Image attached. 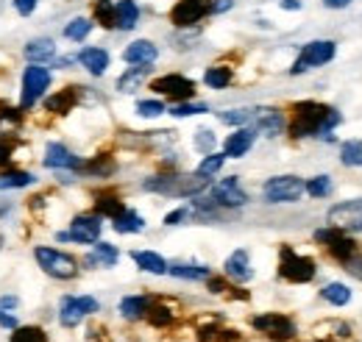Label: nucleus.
I'll return each instance as SVG.
<instances>
[{
	"label": "nucleus",
	"mask_w": 362,
	"mask_h": 342,
	"mask_svg": "<svg viewBox=\"0 0 362 342\" xmlns=\"http://www.w3.org/2000/svg\"><path fill=\"white\" fill-rule=\"evenodd\" d=\"M329 114H332L329 106H321V104H312V101L298 104V106L293 109L290 134H293V136H323V139L332 142L335 136H332V131H329V125H326Z\"/></svg>",
	"instance_id": "nucleus-1"
},
{
	"label": "nucleus",
	"mask_w": 362,
	"mask_h": 342,
	"mask_svg": "<svg viewBox=\"0 0 362 342\" xmlns=\"http://www.w3.org/2000/svg\"><path fill=\"white\" fill-rule=\"evenodd\" d=\"M209 178L207 176H153L142 181V190L170 195V198H195L201 190H207Z\"/></svg>",
	"instance_id": "nucleus-2"
},
{
	"label": "nucleus",
	"mask_w": 362,
	"mask_h": 342,
	"mask_svg": "<svg viewBox=\"0 0 362 342\" xmlns=\"http://www.w3.org/2000/svg\"><path fill=\"white\" fill-rule=\"evenodd\" d=\"M307 192V184L298 176H276L267 178L262 187V195L267 204H295Z\"/></svg>",
	"instance_id": "nucleus-3"
},
{
	"label": "nucleus",
	"mask_w": 362,
	"mask_h": 342,
	"mask_svg": "<svg viewBox=\"0 0 362 342\" xmlns=\"http://www.w3.org/2000/svg\"><path fill=\"white\" fill-rule=\"evenodd\" d=\"M34 256H36L39 267L48 276H53V278H64L67 281V278H76V273H78L76 259L67 256V253H62V250H56V248H36Z\"/></svg>",
	"instance_id": "nucleus-4"
},
{
	"label": "nucleus",
	"mask_w": 362,
	"mask_h": 342,
	"mask_svg": "<svg viewBox=\"0 0 362 342\" xmlns=\"http://www.w3.org/2000/svg\"><path fill=\"white\" fill-rule=\"evenodd\" d=\"M281 278L293 284H307L315 278V262L307 256H298L293 248H281V264H279Z\"/></svg>",
	"instance_id": "nucleus-5"
},
{
	"label": "nucleus",
	"mask_w": 362,
	"mask_h": 342,
	"mask_svg": "<svg viewBox=\"0 0 362 342\" xmlns=\"http://www.w3.org/2000/svg\"><path fill=\"white\" fill-rule=\"evenodd\" d=\"M48 84H50V73H48L45 67H39V64L25 67V73H22V95H20V106L28 112V109L45 95Z\"/></svg>",
	"instance_id": "nucleus-6"
},
{
	"label": "nucleus",
	"mask_w": 362,
	"mask_h": 342,
	"mask_svg": "<svg viewBox=\"0 0 362 342\" xmlns=\"http://www.w3.org/2000/svg\"><path fill=\"white\" fill-rule=\"evenodd\" d=\"M335 42H326V39H318V42H309L304 50H301V56H298V62L293 64V76H301V73H307V70H312V67H321V64H326V62H332L335 59Z\"/></svg>",
	"instance_id": "nucleus-7"
},
{
	"label": "nucleus",
	"mask_w": 362,
	"mask_h": 342,
	"mask_svg": "<svg viewBox=\"0 0 362 342\" xmlns=\"http://www.w3.org/2000/svg\"><path fill=\"white\" fill-rule=\"evenodd\" d=\"M92 312H98V301H95V298H90V295H78V298L67 295V298H62L59 320H62V326L76 329V326H78L87 315H92Z\"/></svg>",
	"instance_id": "nucleus-8"
},
{
	"label": "nucleus",
	"mask_w": 362,
	"mask_h": 342,
	"mask_svg": "<svg viewBox=\"0 0 362 342\" xmlns=\"http://www.w3.org/2000/svg\"><path fill=\"white\" fill-rule=\"evenodd\" d=\"M251 326H253L256 332H262L265 337H270V340H276V342H287V340H293V337H295V326H293V320H290V318H284V315H276V312L253 318V320H251Z\"/></svg>",
	"instance_id": "nucleus-9"
},
{
	"label": "nucleus",
	"mask_w": 362,
	"mask_h": 342,
	"mask_svg": "<svg viewBox=\"0 0 362 342\" xmlns=\"http://www.w3.org/2000/svg\"><path fill=\"white\" fill-rule=\"evenodd\" d=\"M151 90L159 92V95H165V98H173L179 104H184V101H190L195 95V84L190 78L179 76V73H170V76H162V78L151 81Z\"/></svg>",
	"instance_id": "nucleus-10"
},
{
	"label": "nucleus",
	"mask_w": 362,
	"mask_h": 342,
	"mask_svg": "<svg viewBox=\"0 0 362 342\" xmlns=\"http://www.w3.org/2000/svg\"><path fill=\"white\" fill-rule=\"evenodd\" d=\"M329 226L340 228V231H362V198L332 206L329 209Z\"/></svg>",
	"instance_id": "nucleus-11"
},
{
	"label": "nucleus",
	"mask_w": 362,
	"mask_h": 342,
	"mask_svg": "<svg viewBox=\"0 0 362 342\" xmlns=\"http://www.w3.org/2000/svg\"><path fill=\"white\" fill-rule=\"evenodd\" d=\"M204 14H209L207 0H179L170 11V22L179 25V28H187V25H195Z\"/></svg>",
	"instance_id": "nucleus-12"
},
{
	"label": "nucleus",
	"mask_w": 362,
	"mask_h": 342,
	"mask_svg": "<svg viewBox=\"0 0 362 342\" xmlns=\"http://www.w3.org/2000/svg\"><path fill=\"white\" fill-rule=\"evenodd\" d=\"M101 215H81V218H76L73 223H70V239H76V242H81V245H95L98 242V236H101Z\"/></svg>",
	"instance_id": "nucleus-13"
},
{
	"label": "nucleus",
	"mask_w": 362,
	"mask_h": 342,
	"mask_svg": "<svg viewBox=\"0 0 362 342\" xmlns=\"http://www.w3.org/2000/svg\"><path fill=\"white\" fill-rule=\"evenodd\" d=\"M212 201L221 206H242V204H248V195L240 190L237 178H223L212 187Z\"/></svg>",
	"instance_id": "nucleus-14"
},
{
	"label": "nucleus",
	"mask_w": 362,
	"mask_h": 342,
	"mask_svg": "<svg viewBox=\"0 0 362 342\" xmlns=\"http://www.w3.org/2000/svg\"><path fill=\"white\" fill-rule=\"evenodd\" d=\"M251 120L256 122V131L265 136H279L284 131V114L279 109H256L251 112Z\"/></svg>",
	"instance_id": "nucleus-15"
},
{
	"label": "nucleus",
	"mask_w": 362,
	"mask_h": 342,
	"mask_svg": "<svg viewBox=\"0 0 362 342\" xmlns=\"http://www.w3.org/2000/svg\"><path fill=\"white\" fill-rule=\"evenodd\" d=\"M45 167H53V170H76V167H81V162H78V156H73L64 145L50 142V145L45 148Z\"/></svg>",
	"instance_id": "nucleus-16"
},
{
	"label": "nucleus",
	"mask_w": 362,
	"mask_h": 342,
	"mask_svg": "<svg viewBox=\"0 0 362 342\" xmlns=\"http://www.w3.org/2000/svg\"><path fill=\"white\" fill-rule=\"evenodd\" d=\"M156 56H159V50H156V45L148 42V39H137V42H131V45L123 50V59H125L128 64H153Z\"/></svg>",
	"instance_id": "nucleus-17"
},
{
	"label": "nucleus",
	"mask_w": 362,
	"mask_h": 342,
	"mask_svg": "<svg viewBox=\"0 0 362 342\" xmlns=\"http://www.w3.org/2000/svg\"><path fill=\"white\" fill-rule=\"evenodd\" d=\"M223 270H226V276L232 278V281H251V276H253V270H251V262H248V253L245 250H235L229 259H226V264H223Z\"/></svg>",
	"instance_id": "nucleus-18"
},
{
	"label": "nucleus",
	"mask_w": 362,
	"mask_h": 342,
	"mask_svg": "<svg viewBox=\"0 0 362 342\" xmlns=\"http://www.w3.org/2000/svg\"><path fill=\"white\" fill-rule=\"evenodd\" d=\"M253 136H256V131H251V128H237V131L226 139L223 153H226V156H232V159H240V156H245V153L251 150Z\"/></svg>",
	"instance_id": "nucleus-19"
},
{
	"label": "nucleus",
	"mask_w": 362,
	"mask_h": 342,
	"mask_svg": "<svg viewBox=\"0 0 362 342\" xmlns=\"http://www.w3.org/2000/svg\"><path fill=\"white\" fill-rule=\"evenodd\" d=\"M78 62L92 73V76H104L109 67V53L104 48H84L78 53Z\"/></svg>",
	"instance_id": "nucleus-20"
},
{
	"label": "nucleus",
	"mask_w": 362,
	"mask_h": 342,
	"mask_svg": "<svg viewBox=\"0 0 362 342\" xmlns=\"http://www.w3.org/2000/svg\"><path fill=\"white\" fill-rule=\"evenodd\" d=\"M131 259L137 262V267L139 270H145V273H153V276H165L167 273V262L159 256V253H153V250H134L131 253Z\"/></svg>",
	"instance_id": "nucleus-21"
},
{
	"label": "nucleus",
	"mask_w": 362,
	"mask_h": 342,
	"mask_svg": "<svg viewBox=\"0 0 362 342\" xmlns=\"http://www.w3.org/2000/svg\"><path fill=\"white\" fill-rule=\"evenodd\" d=\"M56 56V42L53 39H31L25 45V59L34 62V64H42V62H50Z\"/></svg>",
	"instance_id": "nucleus-22"
},
{
	"label": "nucleus",
	"mask_w": 362,
	"mask_h": 342,
	"mask_svg": "<svg viewBox=\"0 0 362 342\" xmlns=\"http://www.w3.org/2000/svg\"><path fill=\"white\" fill-rule=\"evenodd\" d=\"M139 20V6L134 0H120L115 3V28L120 31H131Z\"/></svg>",
	"instance_id": "nucleus-23"
},
{
	"label": "nucleus",
	"mask_w": 362,
	"mask_h": 342,
	"mask_svg": "<svg viewBox=\"0 0 362 342\" xmlns=\"http://www.w3.org/2000/svg\"><path fill=\"white\" fill-rule=\"evenodd\" d=\"M76 101H78V87H67V90L56 92L53 98H48L45 101V109L53 114H67L76 106Z\"/></svg>",
	"instance_id": "nucleus-24"
},
{
	"label": "nucleus",
	"mask_w": 362,
	"mask_h": 342,
	"mask_svg": "<svg viewBox=\"0 0 362 342\" xmlns=\"http://www.w3.org/2000/svg\"><path fill=\"white\" fill-rule=\"evenodd\" d=\"M112 223H115V231H118V234H139V231L145 228V220H142L137 212H131V209L120 212Z\"/></svg>",
	"instance_id": "nucleus-25"
},
{
	"label": "nucleus",
	"mask_w": 362,
	"mask_h": 342,
	"mask_svg": "<svg viewBox=\"0 0 362 342\" xmlns=\"http://www.w3.org/2000/svg\"><path fill=\"white\" fill-rule=\"evenodd\" d=\"M148 309H151V301H148V298H142V295H128V298H123V304H120L123 318H128V320L142 318Z\"/></svg>",
	"instance_id": "nucleus-26"
},
{
	"label": "nucleus",
	"mask_w": 362,
	"mask_h": 342,
	"mask_svg": "<svg viewBox=\"0 0 362 342\" xmlns=\"http://www.w3.org/2000/svg\"><path fill=\"white\" fill-rule=\"evenodd\" d=\"M118 259H120V253H118V248H115V245H109V242H98V245H95V253H92V256H87V264H104V267H112Z\"/></svg>",
	"instance_id": "nucleus-27"
},
{
	"label": "nucleus",
	"mask_w": 362,
	"mask_h": 342,
	"mask_svg": "<svg viewBox=\"0 0 362 342\" xmlns=\"http://www.w3.org/2000/svg\"><path fill=\"white\" fill-rule=\"evenodd\" d=\"M167 273H173L176 278H187V281H201V278H209V267L204 264H170Z\"/></svg>",
	"instance_id": "nucleus-28"
},
{
	"label": "nucleus",
	"mask_w": 362,
	"mask_h": 342,
	"mask_svg": "<svg viewBox=\"0 0 362 342\" xmlns=\"http://www.w3.org/2000/svg\"><path fill=\"white\" fill-rule=\"evenodd\" d=\"M145 76H148V64H134L128 73H123L120 78H118V90H120V92H134L137 84H139Z\"/></svg>",
	"instance_id": "nucleus-29"
},
{
	"label": "nucleus",
	"mask_w": 362,
	"mask_h": 342,
	"mask_svg": "<svg viewBox=\"0 0 362 342\" xmlns=\"http://www.w3.org/2000/svg\"><path fill=\"white\" fill-rule=\"evenodd\" d=\"M28 184H34V176L31 173H22V170L0 173V190H22Z\"/></svg>",
	"instance_id": "nucleus-30"
},
{
	"label": "nucleus",
	"mask_w": 362,
	"mask_h": 342,
	"mask_svg": "<svg viewBox=\"0 0 362 342\" xmlns=\"http://www.w3.org/2000/svg\"><path fill=\"white\" fill-rule=\"evenodd\" d=\"M321 295H323V301H329V304H335V306H346V304L351 301V290H349L346 284H337V281H335V284H326Z\"/></svg>",
	"instance_id": "nucleus-31"
},
{
	"label": "nucleus",
	"mask_w": 362,
	"mask_h": 342,
	"mask_svg": "<svg viewBox=\"0 0 362 342\" xmlns=\"http://www.w3.org/2000/svg\"><path fill=\"white\" fill-rule=\"evenodd\" d=\"M90 31H92V22H90L87 17H76L73 22H67L64 36H67V39H73V42H84V39L90 36Z\"/></svg>",
	"instance_id": "nucleus-32"
},
{
	"label": "nucleus",
	"mask_w": 362,
	"mask_h": 342,
	"mask_svg": "<svg viewBox=\"0 0 362 342\" xmlns=\"http://www.w3.org/2000/svg\"><path fill=\"white\" fill-rule=\"evenodd\" d=\"M204 81L212 87V90H226L232 84V70L229 67H209Z\"/></svg>",
	"instance_id": "nucleus-33"
},
{
	"label": "nucleus",
	"mask_w": 362,
	"mask_h": 342,
	"mask_svg": "<svg viewBox=\"0 0 362 342\" xmlns=\"http://www.w3.org/2000/svg\"><path fill=\"white\" fill-rule=\"evenodd\" d=\"M95 212L98 215H106V218H118L120 212H125V206H123L118 198H112V195H104V198H98V204H95Z\"/></svg>",
	"instance_id": "nucleus-34"
},
{
	"label": "nucleus",
	"mask_w": 362,
	"mask_h": 342,
	"mask_svg": "<svg viewBox=\"0 0 362 342\" xmlns=\"http://www.w3.org/2000/svg\"><path fill=\"white\" fill-rule=\"evenodd\" d=\"M95 17L104 28H115V3L112 0H98L95 3Z\"/></svg>",
	"instance_id": "nucleus-35"
},
{
	"label": "nucleus",
	"mask_w": 362,
	"mask_h": 342,
	"mask_svg": "<svg viewBox=\"0 0 362 342\" xmlns=\"http://www.w3.org/2000/svg\"><path fill=\"white\" fill-rule=\"evenodd\" d=\"M11 342H48L45 332L36 329V326H22V329H14Z\"/></svg>",
	"instance_id": "nucleus-36"
},
{
	"label": "nucleus",
	"mask_w": 362,
	"mask_h": 342,
	"mask_svg": "<svg viewBox=\"0 0 362 342\" xmlns=\"http://www.w3.org/2000/svg\"><path fill=\"white\" fill-rule=\"evenodd\" d=\"M223 162H226V153H209L201 164H198V176H215L221 167H223Z\"/></svg>",
	"instance_id": "nucleus-37"
},
{
	"label": "nucleus",
	"mask_w": 362,
	"mask_h": 342,
	"mask_svg": "<svg viewBox=\"0 0 362 342\" xmlns=\"http://www.w3.org/2000/svg\"><path fill=\"white\" fill-rule=\"evenodd\" d=\"M329 192H332V181H329V176H318V178L307 181V195H312V198H326Z\"/></svg>",
	"instance_id": "nucleus-38"
},
{
	"label": "nucleus",
	"mask_w": 362,
	"mask_h": 342,
	"mask_svg": "<svg viewBox=\"0 0 362 342\" xmlns=\"http://www.w3.org/2000/svg\"><path fill=\"white\" fill-rule=\"evenodd\" d=\"M343 164L362 167V142H346L343 145Z\"/></svg>",
	"instance_id": "nucleus-39"
},
{
	"label": "nucleus",
	"mask_w": 362,
	"mask_h": 342,
	"mask_svg": "<svg viewBox=\"0 0 362 342\" xmlns=\"http://www.w3.org/2000/svg\"><path fill=\"white\" fill-rule=\"evenodd\" d=\"M148 320H151L153 326H167V323L173 320V312H170L167 306H153V309H148Z\"/></svg>",
	"instance_id": "nucleus-40"
},
{
	"label": "nucleus",
	"mask_w": 362,
	"mask_h": 342,
	"mask_svg": "<svg viewBox=\"0 0 362 342\" xmlns=\"http://www.w3.org/2000/svg\"><path fill=\"white\" fill-rule=\"evenodd\" d=\"M204 112H209L204 104H176V106L170 109L173 117H193V114H204Z\"/></svg>",
	"instance_id": "nucleus-41"
},
{
	"label": "nucleus",
	"mask_w": 362,
	"mask_h": 342,
	"mask_svg": "<svg viewBox=\"0 0 362 342\" xmlns=\"http://www.w3.org/2000/svg\"><path fill=\"white\" fill-rule=\"evenodd\" d=\"M195 148H198V150H204V153H209V150L215 148V134H212V131H207V128H201V131L195 134Z\"/></svg>",
	"instance_id": "nucleus-42"
},
{
	"label": "nucleus",
	"mask_w": 362,
	"mask_h": 342,
	"mask_svg": "<svg viewBox=\"0 0 362 342\" xmlns=\"http://www.w3.org/2000/svg\"><path fill=\"white\" fill-rule=\"evenodd\" d=\"M221 120H223L226 125H245V122L251 120V112H245V109H235V112H223V114H221Z\"/></svg>",
	"instance_id": "nucleus-43"
},
{
	"label": "nucleus",
	"mask_w": 362,
	"mask_h": 342,
	"mask_svg": "<svg viewBox=\"0 0 362 342\" xmlns=\"http://www.w3.org/2000/svg\"><path fill=\"white\" fill-rule=\"evenodd\" d=\"M137 112L142 114V117H159V114L165 112V106L159 101H139L137 104Z\"/></svg>",
	"instance_id": "nucleus-44"
},
{
	"label": "nucleus",
	"mask_w": 362,
	"mask_h": 342,
	"mask_svg": "<svg viewBox=\"0 0 362 342\" xmlns=\"http://www.w3.org/2000/svg\"><path fill=\"white\" fill-rule=\"evenodd\" d=\"M14 8H17V14L31 17V14H34V8H36V0H14Z\"/></svg>",
	"instance_id": "nucleus-45"
},
{
	"label": "nucleus",
	"mask_w": 362,
	"mask_h": 342,
	"mask_svg": "<svg viewBox=\"0 0 362 342\" xmlns=\"http://www.w3.org/2000/svg\"><path fill=\"white\" fill-rule=\"evenodd\" d=\"M346 270H349L354 278H360L362 281V256H351V259H346Z\"/></svg>",
	"instance_id": "nucleus-46"
},
{
	"label": "nucleus",
	"mask_w": 362,
	"mask_h": 342,
	"mask_svg": "<svg viewBox=\"0 0 362 342\" xmlns=\"http://www.w3.org/2000/svg\"><path fill=\"white\" fill-rule=\"evenodd\" d=\"M187 215H190L187 209H176V212H170V215L165 218V226H179V223H181Z\"/></svg>",
	"instance_id": "nucleus-47"
},
{
	"label": "nucleus",
	"mask_w": 362,
	"mask_h": 342,
	"mask_svg": "<svg viewBox=\"0 0 362 342\" xmlns=\"http://www.w3.org/2000/svg\"><path fill=\"white\" fill-rule=\"evenodd\" d=\"M232 6H235V0H212L209 3V11L212 14H221V11H229Z\"/></svg>",
	"instance_id": "nucleus-48"
},
{
	"label": "nucleus",
	"mask_w": 362,
	"mask_h": 342,
	"mask_svg": "<svg viewBox=\"0 0 362 342\" xmlns=\"http://www.w3.org/2000/svg\"><path fill=\"white\" fill-rule=\"evenodd\" d=\"M0 326H3V329H17V320H14L11 315H6V312L0 309Z\"/></svg>",
	"instance_id": "nucleus-49"
},
{
	"label": "nucleus",
	"mask_w": 362,
	"mask_h": 342,
	"mask_svg": "<svg viewBox=\"0 0 362 342\" xmlns=\"http://www.w3.org/2000/svg\"><path fill=\"white\" fill-rule=\"evenodd\" d=\"M349 3H351V0H323L326 8H346Z\"/></svg>",
	"instance_id": "nucleus-50"
},
{
	"label": "nucleus",
	"mask_w": 362,
	"mask_h": 342,
	"mask_svg": "<svg viewBox=\"0 0 362 342\" xmlns=\"http://www.w3.org/2000/svg\"><path fill=\"white\" fill-rule=\"evenodd\" d=\"M8 162H11V148L0 145V164H8Z\"/></svg>",
	"instance_id": "nucleus-51"
},
{
	"label": "nucleus",
	"mask_w": 362,
	"mask_h": 342,
	"mask_svg": "<svg viewBox=\"0 0 362 342\" xmlns=\"http://www.w3.org/2000/svg\"><path fill=\"white\" fill-rule=\"evenodd\" d=\"M281 8H290V11H295V8H301V3H298V0H281Z\"/></svg>",
	"instance_id": "nucleus-52"
},
{
	"label": "nucleus",
	"mask_w": 362,
	"mask_h": 342,
	"mask_svg": "<svg viewBox=\"0 0 362 342\" xmlns=\"http://www.w3.org/2000/svg\"><path fill=\"white\" fill-rule=\"evenodd\" d=\"M0 306H17V298H11V295H3V301H0Z\"/></svg>",
	"instance_id": "nucleus-53"
},
{
	"label": "nucleus",
	"mask_w": 362,
	"mask_h": 342,
	"mask_svg": "<svg viewBox=\"0 0 362 342\" xmlns=\"http://www.w3.org/2000/svg\"><path fill=\"white\" fill-rule=\"evenodd\" d=\"M0 248H3V234H0Z\"/></svg>",
	"instance_id": "nucleus-54"
}]
</instances>
